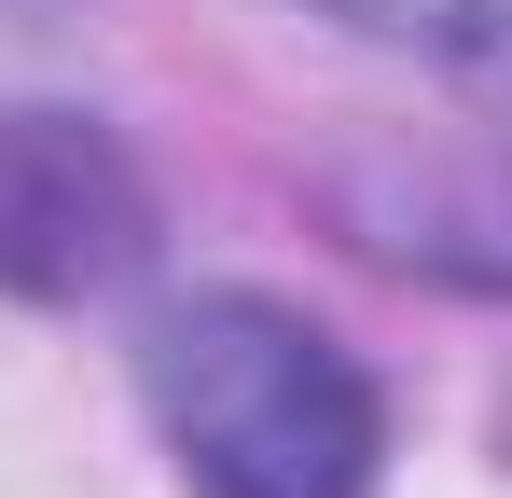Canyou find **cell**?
Here are the masks:
<instances>
[{"mask_svg":"<svg viewBox=\"0 0 512 498\" xmlns=\"http://www.w3.org/2000/svg\"><path fill=\"white\" fill-rule=\"evenodd\" d=\"M139 388H153L167 457L208 498H374L388 415L360 388V360H346L333 332H305L291 305L208 291V305L153 319Z\"/></svg>","mask_w":512,"mask_h":498,"instance_id":"6da1fadb","label":"cell"},{"mask_svg":"<svg viewBox=\"0 0 512 498\" xmlns=\"http://www.w3.org/2000/svg\"><path fill=\"white\" fill-rule=\"evenodd\" d=\"M388 42H443V56H512V0H333Z\"/></svg>","mask_w":512,"mask_h":498,"instance_id":"7a4b0ae2","label":"cell"}]
</instances>
